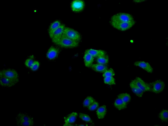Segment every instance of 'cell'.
I'll return each instance as SVG.
<instances>
[{
	"instance_id": "cell-1",
	"label": "cell",
	"mask_w": 168,
	"mask_h": 126,
	"mask_svg": "<svg viewBox=\"0 0 168 126\" xmlns=\"http://www.w3.org/2000/svg\"><path fill=\"white\" fill-rule=\"evenodd\" d=\"M16 121L18 126H32L34 122L33 118L25 112H19L16 116Z\"/></svg>"
},
{
	"instance_id": "cell-2",
	"label": "cell",
	"mask_w": 168,
	"mask_h": 126,
	"mask_svg": "<svg viewBox=\"0 0 168 126\" xmlns=\"http://www.w3.org/2000/svg\"><path fill=\"white\" fill-rule=\"evenodd\" d=\"M62 36L66 37L79 43L81 40L82 37L80 33L74 29L67 27L64 28Z\"/></svg>"
},
{
	"instance_id": "cell-3",
	"label": "cell",
	"mask_w": 168,
	"mask_h": 126,
	"mask_svg": "<svg viewBox=\"0 0 168 126\" xmlns=\"http://www.w3.org/2000/svg\"><path fill=\"white\" fill-rule=\"evenodd\" d=\"M55 44L62 47L68 48L77 47L79 45V42L62 36Z\"/></svg>"
},
{
	"instance_id": "cell-4",
	"label": "cell",
	"mask_w": 168,
	"mask_h": 126,
	"mask_svg": "<svg viewBox=\"0 0 168 126\" xmlns=\"http://www.w3.org/2000/svg\"><path fill=\"white\" fill-rule=\"evenodd\" d=\"M135 20L131 14L126 13H120L111 16L110 21L113 22H127Z\"/></svg>"
},
{
	"instance_id": "cell-5",
	"label": "cell",
	"mask_w": 168,
	"mask_h": 126,
	"mask_svg": "<svg viewBox=\"0 0 168 126\" xmlns=\"http://www.w3.org/2000/svg\"><path fill=\"white\" fill-rule=\"evenodd\" d=\"M111 25L114 28L120 31H124L132 27L136 22L135 20L127 22H110Z\"/></svg>"
},
{
	"instance_id": "cell-6",
	"label": "cell",
	"mask_w": 168,
	"mask_h": 126,
	"mask_svg": "<svg viewBox=\"0 0 168 126\" xmlns=\"http://www.w3.org/2000/svg\"><path fill=\"white\" fill-rule=\"evenodd\" d=\"M150 91L156 94L161 93L164 90L165 86V82L161 80H157L149 83Z\"/></svg>"
},
{
	"instance_id": "cell-7",
	"label": "cell",
	"mask_w": 168,
	"mask_h": 126,
	"mask_svg": "<svg viewBox=\"0 0 168 126\" xmlns=\"http://www.w3.org/2000/svg\"><path fill=\"white\" fill-rule=\"evenodd\" d=\"M0 76L19 81V76L17 71L13 69H4L1 71Z\"/></svg>"
},
{
	"instance_id": "cell-8",
	"label": "cell",
	"mask_w": 168,
	"mask_h": 126,
	"mask_svg": "<svg viewBox=\"0 0 168 126\" xmlns=\"http://www.w3.org/2000/svg\"><path fill=\"white\" fill-rule=\"evenodd\" d=\"M65 27L64 24H62L57 29L49 35L54 43L56 44L62 37Z\"/></svg>"
},
{
	"instance_id": "cell-9",
	"label": "cell",
	"mask_w": 168,
	"mask_h": 126,
	"mask_svg": "<svg viewBox=\"0 0 168 126\" xmlns=\"http://www.w3.org/2000/svg\"><path fill=\"white\" fill-rule=\"evenodd\" d=\"M85 6V2L82 0H76L73 1L71 3L72 11L75 12H79L82 11Z\"/></svg>"
},
{
	"instance_id": "cell-10",
	"label": "cell",
	"mask_w": 168,
	"mask_h": 126,
	"mask_svg": "<svg viewBox=\"0 0 168 126\" xmlns=\"http://www.w3.org/2000/svg\"><path fill=\"white\" fill-rule=\"evenodd\" d=\"M133 80L138 87L144 92L150 91L149 83L145 82L140 78L137 77Z\"/></svg>"
},
{
	"instance_id": "cell-11",
	"label": "cell",
	"mask_w": 168,
	"mask_h": 126,
	"mask_svg": "<svg viewBox=\"0 0 168 126\" xmlns=\"http://www.w3.org/2000/svg\"><path fill=\"white\" fill-rule=\"evenodd\" d=\"M134 65L142 68L149 73H152L153 71L152 68L147 62L144 61H137L134 63Z\"/></svg>"
},
{
	"instance_id": "cell-12",
	"label": "cell",
	"mask_w": 168,
	"mask_h": 126,
	"mask_svg": "<svg viewBox=\"0 0 168 126\" xmlns=\"http://www.w3.org/2000/svg\"><path fill=\"white\" fill-rule=\"evenodd\" d=\"M18 82L13 80L4 77L0 76L1 85L3 87H11L14 86Z\"/></svg>"
},
{
	"instance_id": "cell-13",
	"label": "cell",
	"mask_w": 168,
	"mask_h": 126,
	"mask_svg": "<svg viewBox=\"0 0 168 126\" xmlns=\"http://www.w3.org/2000/svg\"><path fill=\"white\" fill-rule=\"evenodd\" d=\"M59 53V50L57 48L52 46L49 49L47 54V57L50 60L57 58Z\"/></svg>"
},
{
	"instance_id": "cell-14",
	"label": "cell",
	"mask_w": 168,
	"mask_h": 126,
	"mask_svg": "<svg viewBox=\"0 0 168 126\" xmlns=\"http://www.w3.org/2000/svg\"><path fill=\"white\" fill-rule=\"evenodd\" d=\"M129 86L133 92L138 97H142L144 92L137 85L133 80L129 83Z\"/></svg>"
},
{
	"instance_id": "cell-15",
	"label": "cell",
	"mask_w": 168,
	"mask_h": 126,
	"mask_svg": "<svg viewBox=\"0 0 168 126\" xmlns=\"http://www.w3.org/2000/svg\"><path fill=\"white\" fill-rule=\"evenodd\" d=\"M78 113L75 112H73L68 115L66 117H64L65 124L69 125L74 123L76 120Z\"/></svg>"
},
{
	"instance_id": "cell-16",
	"label": "cell",
	"mask_w": 168,
	"mask_h": 126,
	"mask_svg": "<svg viewBox=\"0 0 168 126\" xmlns=\"http://www.w3.org/2000/svg\"><path fill=\"white\" fill-rule=\"evenodd\" d=\"M85 52L89 54L94 57H98L106 55L105 52L101 50H96L89 49L86 50Z\"/></svg>"
},
{
	"instance_id": "cell-17",
	"label": "cell",
	"mask_w": 168,
	"mask_h": 126,
	"mask_svg": "<svg viewBox=\"0 0 168 126\" xmlns=\"http://www.w3.org/2000/svg\"><path fill=\"white\" fill-rule=\"evenodd\" d=\"M90 67L94 71L101 73H104L108 69L106 65L98 63L93 64Z\"/></svg>"
},
{
	"instance_id": "cell-18",
	"label": "cell",
	"mask_w": 168,
	"mask_h": 126,
	"mask_svg": "<svg viewBox=\"0 0 168 126\" xmlns=\"http://www.w3.org/2000/svg\"><path fill=\"white\" fill-rule=\"evenodd\" d=\"M83 59L85 66L88 68L91 67L94 61V57L88 53L85 52Z\"/></svg>"
},
{
	"instance_id": "cell-19",
	"label": "cell",
	"mask_w": 168,
	"mask_h": 126,
	"mask_svg": "<svg viewBox=\"0 0 168 126\" xmlns=\"http://www.w3.org/2000/svg\"><path fill=\"white\" fill-rule=\"evenodd\" d=\"M127 105L121 99L118 98L115 100L114 103V106L119 110L126 108Z\"/></svg>"
},
{
	"instance_id": "cell-20",
	"label": "cell",
	"mask_w": 168,
	"mask_h": 126,
	"mask_svg": "<svg viewBox=\"0 0 168 126\" xmlns=\"http://www.w3.org/2000/svg\"><path fill=\"white\" fill-rule=\"evenodd\" d=\"M96 114L98 118L100 119L103 118L105 116L107 112L106 106L103 105L99 107L97 110Z\"/></svg>"
},
{
	"instance_id": "cell-21",
	"label": "cell",
	"mask_w": 168,
	"mask_h": 126,
	"mask_svg": "<svg viewBox=\"0 0 168 126\" xmlns=\"http://www.w3.org/2000/svg\"><path fill=\"white\" fill-rule=\"evenodd\" d=\"M61 24L60 21L58 20H56L52 22L50 26L48 29L49 35L57 29Z\"/></svg>"
},
{
	"instance_id": "cell-22",
	"label": "cell",
	"mask_w": 168,
	"mask_h": 126,
	"mask_svg": "<svg viewBox=\"0 0 168 126\" xmlns=\"http://www.w3.org/2000/svg\"><path fill=\"white\" fill-rule=\"evenodd\" d=\"M117 98L120 99L127 104L130 102L131 99L130 95L127 93L120 94L118 95Z\"/></svg>"
},
{
	"instance_id": "cell-23",
	"label": "cell",
	"mask_w": 168,
	"mask_h": 126,
	"mask_svg": "<svg viewBox=\"0 0 168 126\" xmlns=\"http://www.w3.org/2000/svg\"><path fill=\"white\" fill-rule=\"evenodd\" d=\"M96 61L97 63L106 65L109 62V56L106 54L98 57H97Z\"/></svg>"
},
{
	"instance_id": "cell-24",
	"label": "cell",
	"mask_w": 168,
	"mask_h": 126,
	"mask_svg": "<svg viewBox=\"0 0 168 126\" xmlns=\"http://www.w3.org/2000/svg\"><path fill=\"white\" fill-rule=\"evenodd\" d=\"M167 110L164 109L159 113L158 117L160 120L163 122H166L168 120Z\"/></svg>"
},
{
	"instance_id": "cell-25",
	"label": "cell",
	"mask_w": 168,
	"mask_h": 126,
	"mask_svg": "<svg viewBox=\"0 0 168 126\" xmlns=\"http://www.w3.org/2000/svg\"><path fill=\"white\" fill-rule=\"evenodd\" d=\"M95 101V100L93 97L88 96L84 100L83 103V106L85 107H88Z\"/></svg>"
},
{
	"instance_id": "cell-26",
	"label": "cell",
	"mask_w": 168,
	"mask_h": 126,
	"mask_svg": "<svg viewBox=\"0 0 168 126\" xmlns=\"http://www.w3.org/2000/svg\"><path fill=\"white\" fill-rule=\"evenodd\" d=\"M79 117L83 121L91 123L92 120L90 116L87 114L84 113H80L79 114Z\"/></svg>"
},
{
	"instance_id": "cell-27",
	"label": "cell",
	"mask_w": 168,
	"mask_h": 126,
	"mask_svg": "<svg viewBox=\"0 0 168 126\" xmlns=\"http://www.w3.org/2000/svg\"><path fill=\"white\" fill-rule=\"evenodd\" d=\"M104 81L105 84L110 85H114L115 84V79L113 77H104Z\"/></svg>"
},
{
	"instance_id": "cell-28",
	"label": "cell",
	"mask_w": 168,
	"mask_h": 126,
	"mask_svg": "<svg viewBox=\"0 0 168 126\" xmlns=\"http://www.w3.org/2000/svg\"><path fill=\"white\" fill-rule=\"evenodd\" d=\"M115 75V73L112 69L110 68L107 70L103 74L104 77H113Z\"/></svg>"
},
{
	"instance_id": "cell-29",
	"label": "cell",
	"mask_w": 168,
	"mask_h": 126,
	"mask_svg": "<svg viewBox=\"0 0 168 126\" xmlns=\"http://www.w3.org/2000/svg\"><path fill=\"white\" fill-rule=\"evenodd\" d=\"M34 61V56L33 55H32L26 60L25 64L27 67L30 68Z\"/></svg>"
},
{
	"instance_id": "cell-30",
	"label": "cell",
	"mask_w": 168,
	"mask_h": 126,
	"mask_svg": "<svg viewBox=\"0 0 168 126\" xmlns=\"http://www.w3.org/2000/svg\"><path fill=\"white\" fill-rule=\"evenodd\" d=\"M98 103L95 101L88 108L90 111H93L96 110L98 106Z\"/></svg>"
},
{
	"instance_id": "cell-31",
	"label": "cell",
	"mask_w": 168,
	"mask_h": 126,
	"mask_svg": "<svg viewBox=\"0 0 168 126\" xmlns=\"http://www.w3.org/2000/svg\"><path fill=\"white\" fill-rule=\"evenodd\" d=\"M39 62L37 61H35L30 68L32 71H35L39 68Z\"/></svg>"
}]
</instances>
